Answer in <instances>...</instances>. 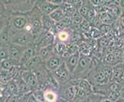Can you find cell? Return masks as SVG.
Returning <instances> with one entry per match:
<instances>
[{
  "instance_id": "cell-16",
  "label": "cell",
  "mask_w": 124,
  "mask_h": 102,
  "mask_svg": "<svg viewBox=\"0 0 124 102\" xmlns=\"http://www.w3.org/2000/svg\"><path fill=\"white\" fill-rule=\"evenodd\" d=\"M44 63V61H42V59L38 54H36L34 56L29 60L28 62H26L24 65H23L25 69L28 70H31L33 71L35 70L36 68L40 65L41 64Z\"/></svg>"
},
{
  "instance_id": "cell-1",
  "label": "cell",
  "mask_w": 124,
  "mask_h": 102,
  "mask_svg": "<svg viewBox=\"0 0 124 102\" xmlns=\"http://www.w3.org/2000/svg\"><path fill=\"white\" fill-rule=\"evenodd\" d=\"M95 58L80 54L79 61L73 73L71 75V79L85 78L93 68L98 65Z\"/></svg>"
},
{
  "instance_id": "cell-27",
  "label": "cell",
  "mask_w": 124,
  "mask_h": 102,
  "mask_svg": "<svg viewBox=\"0 0 124 102\" xmlns=\"http://www.w3.org/2000/svg\"><path fill=\"white\" fill-rule=\"evenodd\" d=\"M0 65H1L2 70L8 71L12 67H13L14 65H17L18 64H16L15 61H13L9 58H6V59H4V60L0 61Z\"/></svg>"
},
{
  "instance_id": "cell-43",
  "label": "cell",
  "mask_w": 124,
  "mask_h": 102,
  "mask_svg": "<svg viewBox=\"0 0 124 102\" xmlns=\"http://www.w3.org/2000/svg\"><path fill=\"white\" fill-rule=\"evenodd\" d=\"M116 1H117V2H119V0H116Z\"/></svg>"
},
{
  "instance_id": "cell-8",
  "label": "cell",
  "mask_w": 124,
  "mask_h": 102,
  "mask_svg": "<svg viewBox=\"0 0 124 102\" xmlns=\"http://www.w3.org/2000/svg\"><path fill=\"white\" fill-rule=\"evenodd\" d=\"M26 48L27 46L10 43L8 45V58L15 61L16 64L20 65L19 61Z\"/></svg>"
},
{
  "instance_id": "cell-36",
  "label": "cell",
  "mask_w": 124,
  "mask_h": 102,
  "mask_svg": "<svg viewBox=\"0 0 124 102\" xmlns=\"http://www.w3.org/2000/svg\"><path fill=\"white\" fill-rule=\"evenodd\" d=\"M8 15H6L5 13L0 15V33L4 29V28L8 25Z\"/></svg>"
},
{
  "instance_id": "cell-20",
  "label": "cell",
  "mask_w": 124,
  "mask_h": 102,
  "mask_svg": "<svg viewBox=\"0 0 124 102\" xmlns=\"http://www.w3.org/2000/svg\"><path fill=\"white\" fill-rule=\"evenodd\" d=\"M97 16L99 17V19L102 23H106V24H113L117 18H116L114 15H113L110 12L106 11V12H100V13H97Z\"/></svg>"
},
{
  "instance_id": "cell-40",
  "label": "cell",
  "mask_w": 124,
  "mask_h": 102,
  "mask_svg": "<svg viewBox=\"0 0 124 102\" xmlns=\"http://www.w3.org/2000/svg\"><path fill=\"white\" fill-rule=\"evenodd\" d=\"M119 6H120L123 12H124V0H119Z\"/></svg>"
},
{
  "instance_id": "cell-18",
  "label": "cell",
  "mask_w": 124,
  "mask_h": 102,
  "mask_svg": "<svg viewBox=\"0 0 124 102\" xmlns=\"http://www.w3.org/2000/svg\"><path fill=\"white\" fill-rule=\"evenodd\" d=\"M42 28L46 29V31L51 32L53 30L55 22H54V20L51 18L49 14L42 13Z\"/></svg>"
},
{
  "instance_id": "cell-10",
  "label": "cell",
  "mask_w": 124,
  "mask_h": 102,
  "mask_svg": "<svg viewBox=\"0 0 124 102\" xmlns=\"http://www.w3.org/2000/svg\"><path fill=\"white\" fill-rule=\"evenodd\" d=\"M68 83L73 85H77L78 87L83 89L89 94L93 92V86L92 84L86 78H78V79H71Z\"/></svg>"
},
{
  "instance_id": "cell-29",
  "label": "cell",
  "mask_w": 124,
  "mask_h": 102,
  "mask_svg": "<svg viewBox=\"0 0 124 102\" xmlns=\"http://www.w3.org/2000/svg\"><path fill=\"white\" fill-rule=\"evenodd\" d=\"M89 32L90 34L91 35V38L93 39H99L100 38H101L102 36L103 35H104L103 33H102L99 28H96V27H93V26H91L90 29L89 30Z\"/></svg>"
},
{
  "instance_id": "cell-3",
  "label": "cell",
  "mask_w": 124,
  "mask_h": 102,
  "mask_svg": "<svg viewBox=\"0 0 124 102\" xmlns=\"http://www.w3.org/2000/svg\"><path fill=\"white\" fill-rule=\"evenodd\" d=\"M35 35L31 32L25 29L22 30H12L10 35V42L20 45L29 46L34 43Z\"/></svg>"
},
{
  "instance_id": "cell-24",
  "label": "cell",
  "mask_w": 124,
  "mask_h": 102,
  "mask_svg": "<svg viewBox=\"0 0 124 102\" xmlns=\"http://www.w3.org/2000/svg\"><path fill=\"white\" fill-rule=\"evenodd\" d=\"M49 15H50L51 18L54 20V22H60V21L64 18L65 14H64L61 6H59V8H56V9H55L53 12H51V13L49 14Z\"/></svg>"
},
{
  "instance_id": "cell-5",
  "label": "cell",
  "mask_w": 124,
  "mask_h": 102,
  "mask_svg": "<svg viewBox=\"0 0 124 102\" xmlns=\"http://www.w3.org/2000/svg\"><path fill=\"white\" fill-rule=\"evenodd\" d=\"M29 23L31 25L32 32L34 35L38 32L42 28V12L37 6H34L31 11L29 12Z\"/></svg>"
},
{
  "instance_id": "cell-17",
  "label": "cell",
  "mask_w": 124,
  "mask_h": 102,
  "mask_svg": "<svg viewBox=\"0 0 124 102\" xmlns=\"http://www.w3.org/2000/svg\"><path fill=\"white\" fill-rule=\"evenodd\" d=\"M44 98L45 101L54 102L59 101V95L57 91H55L51 88H45L44 89Z\"/></svg>"
},
{
  "instance_id": "cell-2",
  "label": "cell",
  "mask_w": 124,
  "mask_h": 102,
  "mask_svg": "<svg viewBox=\"0 0 124 102\" xmlns=\"http://www.w3.org/2000/svg\"><path fill=\"white\" fill-rule=\"evenodd\" d=\"M85 78L88 79L89 82L92 84V85L93 86V90L96 88H104L110 82L109 78L102 71L100 64L93 68Z\"/></svg>"
},
{
  "instance_id": "cell-13",
  "label": "cell",
  "mask_w": 124,
  "mask_h": 102,
  "mask_svg": "<svg viewBox=\"0 0 124 102\" xmlns=\"http://www.w3.org/2000/svg\"><path fill=\"white\" fill-rule=\"evenodd\" d=\"M36 54H37V51H36L35 46H34L33 44L27 46L26 49L25 50L24 53L23 54L22 57H21V59L19 61V64L21 65H24L25 64L30 60V59Z\"/></svg>"
},
{
  "instance_id": "cell-23",
  "label": "cell",
  "mask_w": 124,
  "mask_h": 102,
  "mask_svg": "<svg viewBox=\"0 0 124 102\" xmlns=\"http://www.w3.org/2000/svg\"><path fill=\"white\" fill-rule=\"evenodd\" d=\"M60 6H61L62 9L66 16L72 17L76 12V10H77L72 4H71L70 2H63Z\"/></svg>"
},
{
  "instance_id": "cell-15",
  "label": "cell",
  "mask_w": 124,
  "mask_h": 102,
  "mask_svg": "<svg viewBox=\"0 0 124 102\" xmlns=\"http://www.w3.org/2000/svg\"><path fill=\"white\" fill-rule=\"evenodd\" d=\"M37 54L41 57L42 61L44 62L46 61L48 59L52 56L54 54V49H53V45L45 46V47H42L38 49Z\"/></svg>"
},
{
  "instance_id": "cell-37",
  "label": "cell",
  "mask_w": 124,
  "mask_h": 102,
  "mask_svg": "<svg viewBox=\"0 0 124 102\" xmlns=\"http://www.w3.org/2000/svg\"><path fill=\"white\" fill-rule=\"evenodd\" d=\"M98 28H99L104 35H106V34H108L109 32L112 31V26H111V25L106 24V23H102L100 25V26Z\"/></svg>"
},
{
  "instance_id": "cell-30",
  "label": "cell",
  "mask_w": 124,
  "mask_h": 102,
  "mask_svg": "<svg viewBox=\"0 0 124 102\" xmlns=\"http://www.w3.org/2000/svg\"><path fill=\"white\" fill-rule=\"evenodd\" d=\"M13 78H12L10 72L8 71L2 70L0 72V82H2L3 84H7Z\"/></svg>"
},
{
  "instance_id": "cell-9",
  "label": "cell",
  "mask_w": 124,
  "mask_h": 102,
  "mask_svg": "<svg viewBox=\"0 0 124 102\" xmlns=\"http://www.w3.org/2000/svg\"><path fill=\"white\" fill-rule=\"evenodd\" d=\"M35 6L39 8L42 13H46L49 15L55 9H56L57 8L60 6L59 5H56V4L46 1V0H36Z\"/></svg>"
},
{
  "instance_id": "cell-34",
  "label": "cell",
  "mask_w": 124,
  "mask_h": 102,
  "mask_svg": "<svg viewBox=\"0 0 124 102\" xmlns=\"http://www.w3.org/2000/svg\"><path fill=\"white\" fill-rule=\"evenodd\" d=\"M109 41L110 40L106 35H103L101 38H100L99 39H97L98 46H100L102 48H107L109 44Z\"/></svg>"
},
{
  "instance_id": "cell-28",
  "label": "cell",
  "mask_w": 124,
  "mask_h": 102,
  "mask_svg": "<svg viewBox=\"0 0 124 102\" xmlns=\"http://www.w3.org/2000/svg\"><path fill=\"white\" fill-rule=\"evenodd\" d=\"M7 88H8V91L11 93L12 95H19V94L17 83H16V81H14L13 79H12L11 81H9V82L7 83Z\"/></svg>"
},
{
  "instance_id": "cell-4",
  "label": "cell",
  "mask_w": 124,
  "mask_h": 102,
  "mask_svg": "<svg viewBox=\"0 0 124 102\" xmlns=\"http://www.w3.org/2000/svg\"><path fill=\"white\" fill-rule=\"evenodd\" d=\"M8 24L12 30H22L29 22L28 12H12L8 15Z\"/></svg>"
},
{
  "instance_id": "cell-6",
  "label": "cell",
  "mask_w": 124,
  "mask_h": 102,
  "mask_svg": "<svg viewBox=\"0 0 124 102\" xmlns=\"http://www.w3.org/2000/svg\"><path fill=\"white\" fill-rule=\"evenodd\" d=\"M52 73L54 75L55 79L58 81L60 86L67 84L71 80V73L69 69H68L64 60L61 65L59 66L58 68L53 71Z\"/></svg>"
},
{
  "instance_id": "cell-26",
  "label": "cell",
  "mask_w": 124,
  "mask_h": 102,
  "mask_svg": "<svg viewBox=\"0 0 124 102\" xmlns=\"http://www.w3.org/2000/svg\"><path fill=\"white\" fill-rule=\"evenodd\" d=\"M100 66L102 71L105 74V75L111 82L113 79V68L112 67V65H107V64H101V65H100Z\"/></svg>"
},
{
  "instance_id": "cell-39",
  "label": "cell",
  "mask_w": 124,
  "mask_h": 102,
  "mask_svg": "<svg viewBox=\"0 0 124 102\" xmlns=\"http://www.w3.org/2000/svg\"><path fill=\"white\" fill-rule=\"evenodd\" d=\"M46 1H49L50 2H53L54 4H56V5H59V6H61L62 3L63 2L62 0H46Z\"/></svg>"
},
{
  "instance_id": "cell-7",
  "label": "cell",
  "mask_w": 124,
  "mask_h": 102,
  "mask_svg": "<svg viewBox=\"0 0 124 102\" xmlns=\"http://www.w3.org/2000/svg\"><path fill=\"white\" fill-rule=\"evenodd\" d=\"M20 77L27 83V84L29 86V88H31L32 91H36V89L39 88L37 77L35 74V72H34L33 71L25 69L23 67V71H21Z\"/></svg>"
},
{
  "instance_id": "cell-31",
  "label": "cell",
  "mask_w": 124,
  "mask_h": 102,
  "mask_svg": "<svg viewBox=\"0 0 124 102\" xmlns=\"http://www.w3.org/2000/svg\"><path fill=\"white\" fill-rule=\"evenodd\" d=\"M8 58V45L0 43V61Z\"/></svg>"
},
{
  "instance_id": "cell-32",
  "label": "cell",
  "mask_w": 124,
  "mask_h": 102,
  "mask_svg": "<svg viewBox=\"0 0 124 102\" xmlns=\"http://www.w3.org/2000/svg\"><path fill=\"white\" fill-rule=\"evenodd\" d=\"M91 23L90 22H89L88 20H86L85 19H83V21L81 24L79 25V32H80L81 33L82 32H89V30L91 28Z\"/></svg>"
},
{
  "instance_id": "cell-41",
  "label": "cell",
  "mask_w": 124,
  "mask_h": 102,
  "mask_svg": "<svg viewBox=\"0 0 124 102\" xmlns=\"http://www.w3.org/2000/svg\"><path fill=\"white\" fill-rule=\"evenodd\" d=\"M2 71V67H1V65H0V72H1Z\"/></svg>"
},
{
  "instance_id": "cell-22",
  "label": "cell",
  "mask_w": 124,
  "mask_h": 102,
  "mask_svg": "<svg viewBox=\"0 0 124 102\" xmlns=\"http://www.w3.org/2000/svg\"><path fill=\"white\" fill-rule=\"evenodd\" d=\"M16 83H17V85H18V88H19V93L21 95H25V94H27V93L31 92L32 90L31 88H29V86L27 84V83L25 82V81L21 78H16Z\"/></svg>"
},
{
  "instance_id": "cell-11",
  "label": "cell",
  "mask_w": 124,
  "mask_h": 102,
  "mask_svg": "<svg viewBox=\"0 0 124 102\" xmlns=\"http://www.w3.org/2000/svg\"><path fill=\"white\" fill-rule=\"evenodd\" d=\"M62 61L63 59L61 56L57 54H53L46 61H45V65L47 69L49 71L53 72L55 69L58 68L59 66L61 65Z\"/></svg>"
},
{
  "instance_id": "cell-14",
  "label": "cell",
  "mask_w": 124,
  "mask_h": 102,
  "mask_svg": "<svg viewBox=\"0 0 124 102\" xmlns=\"http://www.w3.org/2000/svg\"><path fill=\"white\" fill-rule=\"evenodd\" d=\"M78 48H79V52L80 54L92 57L93 52H94V48L89 42L86 41H82L78 45Z\"/></svg>"
},
{
  "instance_id": "cell-19",
  "label": "cell",
  "mask_w": 124,
  "mask_h": 102,
  "mask_svg": "<svg viewBox=\"0 0 124 102\" xmlns=\"http://www.w3.org/2000/svg\"><path fill=\"white\" fill-rule=\"evenodd\" d=\"M10 35H11V27L9 24L4 28L3 30L0 33V43L5 44V45H9L10 42Z\"/></svg>"
},
{
  "instance_id": "cell-25",
  "label": "cell",
  "mask_w": 124,
  "mask_h": 102,
  "mask_svg": "<svg viewBox=\"0 0 124 102\" xmlns=\"http://www.w3.org/2000/svg\"><path fill=\"white\" fill-rule=\"evenodd\" d=\"M84 19V17L81 15L79 12L76 10V12L74 13V15L72 16V25L71 28H75L76 27L77 29H76V31H79V25L81 24V22H83Z\"/></svg>"
},
{
  "instance_id": "cell-35",
  "label": "cell",
  "mask_w": 124,
  "mask_h": 102,
  "mask_svg": "<svg viewBox=\"0 0 124 102\" xmlns=\"http://www.w3.org/2000/svg\"><path fill=\"white\" fill-rule=\"evenodd\" d=\"M34 95H35L37 101H45L44 98V89L38 88L36 91H32Z\"/></svg>"
},
{
  "instance_id": "cell-42",
  "label": "cell",
  "mask_w": 124,
  "mask_h": 102,
  "mask_svg": "<svg viewBox=\"0 0 124 102\" xmlns=\"http://www.w3.org/2000/svg\"><path fill=\"white\" fill-rule=\"evenodd\" d=\"M62 2H66V0H62Z\"/></svg>"
},
{
  "instance_id": "cell-38",
  "label": "cell",
  "mask_w": 124,
  "mask_h": 102,
  "mask_svg": "<svg viewBox=\"0 0 124 102\" xmlns=\"http://www.w3.org/2000/svg\"><path fill=\"white\" fill-rule=\"evenodd\" d=\"M6 9V8L5 4H4V2H2L1 0H0V15L4 13V12H5Z\"/></svg>"
},
{
  "instance_id": "cell-33",
  "label": "cell",
  "mask_w": 124,
  "mask_h": 102,
  "mask_svg": "<svg viewBox=\"0 0 124 102\" xmlns=\"http://www.w3.org/2000/svg\"><path fill=\"white\" fill-rule=\"evenodd\" d=\"M96 15H97V12H96V11L95 9V7H94V6H92V7H90L89 8L87 13L85 16V19L86 20H88L89 22H91L92 21L96 18Z\"/></svg>"
},
{
  "instance_id": "cell-12",
  "label": "cell",
  "mask_w": 124,
  "mask_h": 102,
  "mask_svg": "<svg viewBox=\"0 0 124 102\" xmlns=\"http://www.w3.org/2000/svg\"><path fill=\"white\" fill-rule=\"evenodd\" d=\"M79 58H80V53L79 52H78L70 55V56L66 58V59H64V61L66 62V65L68 68V69H69V71H70L71 75L73 73L76 66H77L79 61Z\"/></svg>"
},
{
  "instance_id": "cell-21",
  "label": "cell",
  "mask_w": 124,
  "mask_h": 102,
  "mask_svg": "<svg viewBox=\"0 0 124 102\" xmlns=\"http://www.w3.org/2000/svg\"><path fill=\"white\" fill-rule=\"evenodd\" d=\"M68 29L69 28H66L61 32H58L56 35H55V41H62L66 44L70 43L72 32H70Z\"/></svg>"
}]
</instances>
